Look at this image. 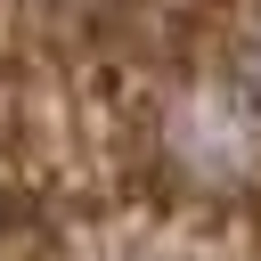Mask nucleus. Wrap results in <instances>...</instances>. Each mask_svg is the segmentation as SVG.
Returning a JSON list of instances; mask_svg holds the SVG:
<instances>
[{
  "label": "nucleus",
  "mask_w": 261,
  "mask_h": 261,
  "mask_svg": "<svg viewBox=\"0 0 261 261\" xmlns=\"http://www.w3.org/2000/svg\"><path fill=\"white\" fill-rule=\"evenodd\" d=\"M57 57L98 204L179 261H261V0H65Z\"/></svg>",
  "instance_id": "1"
},
{
  "label": "nucleus",
  "mask_w": 261,
  "mask_h": 261,
  "mask_svg": "<svg viewBox=\"0 0 261 261\" xmlns=\"http://www.w3.org/2000/svg\"><path fill=\"white\" fill-rule=\"evenodd\" d=\"M98 220L73 90L57 41L41 49L24 0H0V261H73Z\"/></svg>",
  "instance_id": "2"
}]
</instances>
